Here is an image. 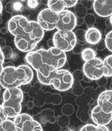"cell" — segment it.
<instances>
[{
  "label": "cell",
  "instance_id": "5b68a950",
  "mask_svg": "<svg viewBox=\"0 0 112 131\" xmlns=\"http://www.w3.org/2000/svg\"><path fill=\"white\" fill-rule=\"evenodd\" d=\"M37 76L41 83L45 85H53L55 89L61 92L69 90L74 82L72 74L65 69L53 70L46 76H42L37 73Z\"/></svg>",
  "mask_w": 112,
  "mask_h": 131
},
{
  "label": "cell",
  "instance_id": "7c38bea8",
  "mask_svg": "<svg viewBox=\"0 0 112 131\" xmlns=\"http://www.w3.org/2000/svg\"><path fill=\"white\" fill-rule=\"evenodd\" d=\"M29 21L24 15H14L10 18L8 23V30L14 37L16 36L26 28Z\"/></svg>",
  "mask_w": 112,
  "mask_h": 131
},
{
  "label": "cell",
  "instance_id": "6da1fadb",
  "mask_svg": "<svg viewBox=\"0 0 112 131\" xmlns=\"http://www.w3.org/2000/svg\"><path fill=\"white\" fill-rule=\"evenodd\" d=\"M25 59L37 73L46 76L51 71L63 67L67 57L66 53L53 47L48 49H40L29 52Z\"/></svg>",
  "mask_w": 112,
  "mask_h": 131
},
{
  "label": "cell",
  "instance_id": "3957f363",
  "mask_svg": "<svg viewBox=\"0 0 112 131\" xmlns=\"http://www.w3.org/2000/svg\"><path fill=\"white\" fill-rule=\"evenodd\" d=\"M44 31L36 21H29L22 32L14 37L16 47L21 52H30L43 39Z\"/></svg>",
  "mask_w": 112,
  "mask_h": 131
},
{
  "label": "cell",
  "instance_id": "9a60e30c",
  "mask_svg": "<svg viewBox=\"0 0 112 131\" xmlns=\"http://www.w3.org/2000/svg\"><path fill=\"white\" fill-rule=\"evenodd\" d=\"M47 6L48 8L57 13L65 10L66 8L64 0H51L47 2Z\"/></svg>",
  "mask_w": 112,
  "mask_h": 131
},
{
  "label": "cell",
  "instance_id": "4fadbf2b",
  "mask_svg": "<svg viewBox=\"0 0 112 131\" xmlns=\"http://www.w3.org/2000/svg\"><path fill=\"white\" fill-rule=\"evenodd\" d=\"M95 13L102 17H109L112 13L111 0H95L92 3Z\"/></svg>",
  "mask_w": 112,
  "mask_h": 131
},
{
  "label": "cell",
  "instance_id": "cb8c5ba5",
  "mask_svg": "<svg viewBox=\"0 0 112 131\" xmlns=\"http://www.w3.org/2000/svg\"><path fill=\"white\" fill-rule=\"evenodd\" d=\"M85 32L83 30H79L77 31L76 32L74 33L75 36L76 37L77 41L79 40L80 41H85Z\"/></svg>",
  "mask_w": 112,
  "mask_h": 131
},
{
  "label": "cell",
  "instance_id": "ffe728a7",
  "mask_svg": "<svg viewBox=\"0 0 112 131\" xmlns=\"http://www.w3.org/2000/svg\"><path fill=\"white\" fill-rule=\"evenodd\" d=\"M105 44L106 47L110 52L112 51V31L108 32L106 36L105 40Z\"/></svg>",
  "mask_w": 112,
  "mask_h": 131
},
{
  "label": "cell",
  "instance_id": "4316f807",
  "mask_svg": "<svg viewBox=\"0 0 112 131\" xmlns=\"http://www.w3.org/2000/svg\"><path fill=\"white\" fill-rule=\"evenodd\" d=\"M64 1L66 8L74 7L77 5V3H78V1H74V0H72V1H71V0H64Z\"/></svg>",
  "mask_w": 112,
  "mask_h": 131
},
{
  "label": "cell",
  "instance_id": "603a6c76",
  "mask_svg": "<svg viewBox=\"0 0 112 131\" xmlns=\"http://www.w3.org/2000/svg\"><path fill=\"white\" fill-rule=\"evenodd\" d=\"M74 111V107L71 104H66L63 107L62 112L65 115H70Z\"/></svg>",
  "mask_w": 112,
  "mask_h": 131
},
{
  "label": "cell",
  "instance_id": "ba28073f",
  "mask_svg": "<svg viewBox=\"0 0 112 131\" xmlns=\"http://www.w3.org/2000/svg\"><path fill=\"white\" fill-rule=\"evenodd\" d=\"M83 72L85 76L91 80H98L103 76L108 77L107 70L104 66L103 61L96 57L85 62Z\"/></svg>",
  "mask_w": 112,
  "mask_h": 131
},
{
  "label": "cell",
  "instance_id": "ac0fdd59",
  "mask_svg": "<svg viewBox=\"0 0 112 131\" xmlns=\"http://www.w3.org/2000/svg\"><path fill=\"white\" fill-rule=\"evenodd\" d=\"M80 131H109L107 126L86 124L83 126Z\"/></svg>",
  "mask_w": 112,
  "mask_h": 131
},
{
  "label": "cell",
  "instance_id": "f546056e",
  "mask_svg": "<svg viewBox=\"0 0 112 131\" xmlns=\"http://www.w3.org/2000/svg\"><path fill=\"white\" fill-rule=\"evenodd\" d=\"M6 40L4 39V38L0 37V48H1L2 49L4 47H6Z\"/></svg>",
  "mask_w": 112,
  "mask_h": 131
},
{
  "label": "cell",
  "instance_id": "e0dca14e",
  "mask_svg": "<svg viewBox=\"0 0 112 131\" xmlns=\"http://www.w3.org/2000/svg\"><path fill=\"white\" fill-rule=\"evenodd\" d=\"M96 57V53L94 49L91 48H86L82 50V58L84 61H86L93 59Z\"/></svg>",
  "mask_w": 112,
  "mask_h": 131
},
{
  "label": "cell",
  "instance_id": "d6986e66",
  "mask_svg": "<svg viewBox=\"0 0 112 131\" xmlns=\"http://www.w3.org/2000/svg\"><path fill=\"white\" fill-rule=\"evenodd\" d=\"M102 61L104 66L107 70L108 77H110L112 75V56H108Z\"/></svg>",
  "mask_w": 112,
  "mask_h": 131
},
{
  "label": "cell",
  "instance_id": "5bb4252c",
  "mask_svg": "<svg viewBox=\"0 0 112 131\" xmlns=\"http://www.w3.org/2000/svg\"><path fill=\"white\" fill-rule=\"evenodd\" d=\"M101 40V32L97 28H90L85 32V41L88 43L97 45Z\"/></svg>",
  "mask_w": 112,
  "mask_h": 131
},
{
  "label": "cell",
  "instance_id": "1f68e13d",
  "mask_svg": "<svg viewBox=\"0 0 112 131\" xmlns=\"http://www.w3.org/2000/svg\"><path fill=\"white\" fill-rule=\"evenodd\" d=\"M2 9H3V6L2 2L0 1V15H1L2 12Z\"/></svg>",
  "mask_w": 112,
  "mask_h": 131
},
{
  "label": "cell",
  "instance_id": "277c9868",
  "mask_svg": "<svg viewBox=\"0 0 112 131\" xmlns=\"http://www.w3.org/2000/svg\"><path fill=\"white\" fill-rule=\"evenodd\" d=\"M91 118L96 125H108L112 119V92L106 90L99 94L97 105L91 111Z\"/></svg>",
  "mask_w": 112,
  "mask_h": 131
},
{
  "label": "cell",
  "instance_id": "d4e9b609",
  "mask_svg": "<svg viewBox=\"0 0 112 131\" xmlns=\"http://www.w3.org/2000/svg\"><path fill=\"white\" fill-rule=\"evenodd\" d=\"M95 17L92 14H88L86 15L85 17L84 20L85 21L86 24L88 25H91L95 21V19L94 18Z\"/></svg>",
  "mask_w": 112,
  "mask_h": 131
},
{
  "label": "cell",
  "instance_id": "484cf974",
  "mask_svg": "<svg viewBox=\"0 0 112 131\" xmlns=\"http://www.w3.org/2000/svg\"><path fill=\"white\" fill-rule=\"evenodd\" d=\"M7 119L8 117L6 116L5 112H4L2 105H0V124H2L5 121L7 120Z\"/></svg>",
  "mask_w": 112,
  "mask_h": 131
},
{
  "label": "cell",
  "instance_id": "44dd1931",
  "mask_svg": "<svg viewBox=\"0 0 112 131\" xmlns=\"http://www.w3.org/2000/svg\"><path fill=\"white\" fill-rule=\"evenodd\" d=\"M2 51L3 53V54L5 58V59H9L12 58L13 56V52L12 48H11L10 46H6L2 49Z\"/></svg>",
  "mask_w": 112,
  "mask_h": 131
},
{
  "label": "cell",
  "instance_id": "2e32d148",
  "mask_svg": "<svg viewBox=\"0 0 112 131\" xmlns=\"http://www.w3.org/2000/svg\"><path fill=\"white\" fill-rule=\"evenodd\" d=\"M0 131H20L13 121L7 119L0 124Z\"/></svg>",
  "mask_w": 112,
  "mask_h": 131
},
{
  "label": "cell",
  "instance_id": "8992f818",
  "mask_svg": "<svg viewBox=\"0 0 112 131\" xmlns=\"http://www.w3.org/2000/svg\"><path fill=\"white\" fill-rule=\"evenodd\" d=\"M23 98L22 91L19 88L6 89L1 105L8 118H15L21 113Z\"/></svg>",
  "mask_w": 112,
  "mask_h": 131
},
{
  "label": "cell",
  "instance_id": "4dcf8cb0",
  "mask_svg": "<svg viewBox=\"0 0 112 131\" xmlns=\"http://www.w3.org/2000/svg\"><path fill=\"white\" fill-rule=\"evenodd\" d=\"M8 31V29H7L6 28H5V27H3V28H2L1 29V32L2 34H6Z\"/></svg>",
  "mask_w": 112,
  "mask_h": 131
},
{
  "label": "cell",
  "instance_id": "8fae6325",
  "mask_svg": "<svg viewBox=\"0 0 112 131\" xmlns=\"http://www.w3.org/2000/svg\"><path fill=\"white\" fill-rule=\"evenodd\" d=\"M59 19L56 29L60 31H73L77 25V17L72 12L64 10L58 13Z\"/></svg>",
  "mask_w": 112,
  "mask_h": 131
},
{
  "label": "cell",
  "instance_id": "9c48e42d",
  "mask_svg": "<svg viewBox=\"0 0 112 131\" xmlns=\"http://www.w3.org/2000/svg\"><path fill=\"white\" fill-rule=\"evenodd\" d=\"M13 122L20 131H43L38 121L27 114H20L14 118Z\"/></svg>",
  "mask_w": 112,
  "mask_h": 131
},
{
  "label": "cell",
  "instance_id": "7402d4cb",
  "mask_svg": "<svg viewBox=\"0 0 112 131\" xmlns=\"http://www.w3.org/2000/svg\"><path fill=\"white\" fill-rule=\"evenodd\" d=\"M58 124L61 127L65 128L68 126L69 120L67 116H65V115H63V116L59 117V119H58Z\"/></svg>",
  "mask_w": 112,
  "mask_h": 131
},
{
  "label": "cell",
  "instance_id": "83f0119b",
  "mask_svg": "<svg viewBox=\"0 0 112 131\" xmlns=\"http://www.w3.org/2000/svg\"><path fill=\"white\" fill-rule=\"evenodd\" d=\"M4 61H5V58H4L2 49L0 48V75H1V72L3 70V69L4 68Z\"/></svg>",
  "mask_w": 112,
  "mask_h": 131
},
{
  "label": "cell",
  "instance_id": "30bf717a",
  "mask_svg": "<svg viewBox=\"0 0 112 131\" xmlns=\"http://www.w3.org/2000/svg\"><path fill=\"white\" fill-rule=\"evenodd\" d=\"M58 19V13L45 8L40 12L37 22L44 31H51L56 29Z\"/></svg>",
  "mask_w": 112,
  "mask_h": 131
},
{
  "label": "cell",
  "instance_id": "f1b7e54d",
  "mask_svg": "<svg viewBox=\"0 0 112 131\" xmlns=\"http://www.w3.org/2000/svg\"><path fill=\"white\" fill-rule=\"evenodd\" d=\"M28 5L30 8H34L36 7L38 5V1H28Z\"/></svg>",
  "mask_w": 112,
  "mask_h": 131
},
{
  "label": "cell",
  "instance_id": "52a82bcc",
  "mask_svg": "<svg viewBox=\"0 0 112 131\" xmlns=\"http://www.w3.org/2000/svg\"><path fill=\"white\" fill-rule=\"evenodd\" d=\"M52 40L54 47L65 53L74 49L77 42L74 32L69 31L57 30Z\"/></svg>",
  "mask_w": 112,
  "mask_h": 131
},
{
  "label": "cell",
  "instance_id": "7a4b0ae2",
  "mask_svg": "<svg viewBox=\"0 0 112 131\" xmlns=\"http://www.w3.org/2000/svg\"><path fill=\"white\" fill-rule=\"evenodd\" d=\"M33 78V71L28 65L7 66L3 68L0 75V85L5 89L19 88L30 83Z\"/></svg>",
  "mask_w": 112,
  "mask_h": 131
}]
</instances>
